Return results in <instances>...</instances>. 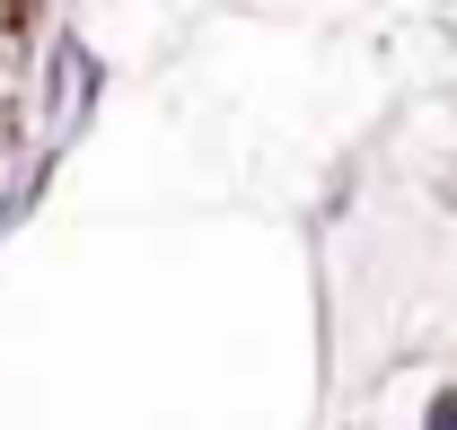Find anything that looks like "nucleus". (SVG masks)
<instances>
[{
    "mask_svg": "<svg viewBox=\"0 0 457 430\" xmlns=\"http://www.w3.org/2000/svg\"><path fill=\"white\" fill-rule=\"evenodd\" d=\"M422 430H457V386H440V395H431V413H422Z\"/></svg>",
    "mask_w": 457,
    "mask_h": 430,
    "instance_id": "nucleus-1",
    "label": "nucleus"
},
{
    "mask_svg": "<svg viewBox=\"0 0 457 430\" xmlns=\"http://www.w3.org/2000/svg\"><path fill=\"white\" fill-rule=\"evenodd\" d=\"M18 18H27V0H0V45L18 36Z\"/></svg>",
    "mask_w": 457,
    "mask_h": 430,
    "instance_id": "nucleus-2",
    "label": "nucleus"
}]
</instances>
